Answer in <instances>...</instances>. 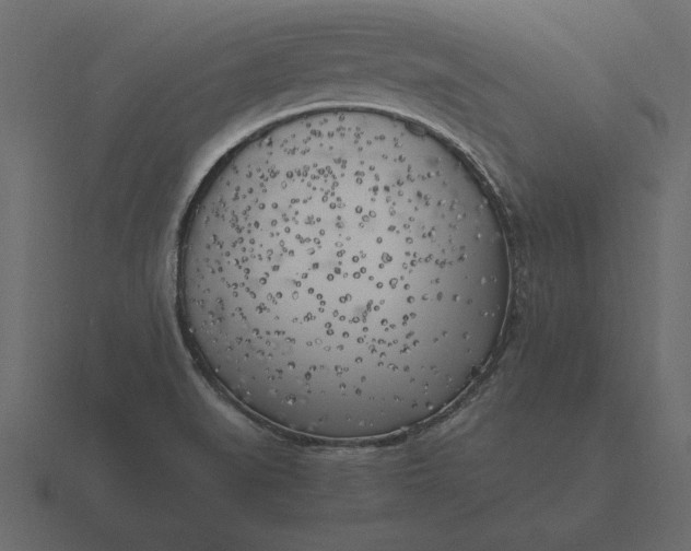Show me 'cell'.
I'll list each match as a JSON object with an SVG mask.
<instances>
[{
	"mask_svg": "<svg viewBox=\"0 0 691 551\" xmlns=\"http://www.w3.org/2000/svg\"><path fill=\"white\" fill-rule=\"evenodd\" d=\"M176 286L227 395L276 427L351 430L448 383L506 305L511 263L489 188L443 142L327 109L268 124L212 166L183 219Z\"/></svg>",
	"mask_w": 691,
	"mask_h": 551,
	"instance_id": "6da1fadb",
	"label": "cell"
}]
</instances>
